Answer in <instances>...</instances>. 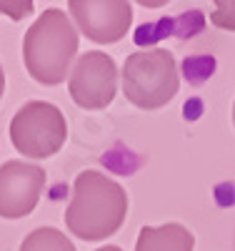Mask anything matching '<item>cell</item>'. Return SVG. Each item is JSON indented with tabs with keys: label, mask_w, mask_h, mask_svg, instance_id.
Segmentation results:
<instances>
[{
	"label": "cell",
	"mask_w": 235,
	"mask_h": 251,
	"mask_svg": "<svg viewBox=\"0 0 235 251\" xmlns=\"http://www.w3.org/2000/svg\"><path fill=\"white\" fill-rule=\"evenodd\" d=\"M98 251H123L120 246H103V249H98Z\"/></svg>",
	"instance_id": "obj_13"
},
{
	"label": "cell",
	"mask_w": 235,
	"mask_h": 251,
	"mask_svg": "<svg viewBox=\"0 0 235 251\" xmlns=\"http://www.w3.org/2000/svg\"><path fill=\"white\" fill-rule=\"evenodd\" d=\"M68 138V123L58 106L48 100H28L10 121V141L28 158L55 156Z\"/></svg>",
	"instance_id": "obj_4"
},
{
	"label": "cell",
	"mask_w": 235,
	"mask_h": 251,
	"mask_svg": "<svg viewBox=\"0 0 235 251\" xmlns=\"http://www.w3.org/2000/svg\"><path fill=\"white\" fill-rule=\"evenodd\" d=\"M68 10L75 30L100 46L123 40L133 25V5L125 0H70Z\"/></svg>",
	"instance_id": "obj_6"
},
{
	"label": "cell",
	"mask_w": 235,
	"mask_h": 251,
	"mask_svg": "<svg viewBox=\"0 0 235 251\" xmlns=\"http://www.w3.org/2000/svg\"><path fill=\"white\" fill-rule=\"evenodd\" d=\"M20 251H78V249L55 226H40L23 239Z\"/></svg>",
	"instance_id": "obj_9"
},
{
	"label": "cell",
	"mask_w": 235,
	"mask_h": 251,
	"mask_svg": "<svg viewBox=\"0 0 235 251\" xmlns=\"http://www.w3.org/2000/svg\"><path fill=\"white\" fill-rule=\"evenodd\" d=\"M3 91H5V73H3V66H0V98H3Z\"/></svg>",
	"instance_id": "obj_12"
},
{
	"label": "cell",
	"mask_w": 235,
	"mask_h": 251,
	"mask_svg": "<svg viewBox=\"0 0 235 251\" xmlns=\"http://www.w3.org/2000/svg\"><path fill=\"white\" fill-rule=\"evenodd\" d=\"M210 20H213V25L235 33V0H218L210 13Z\"/></svg>",
	"instance_id": "obj_10"
},
{
	"label": "cell",
	"mask_w": 235,
	"mask_h": 251,
	"mask_svg": "<svg viewBox=\"0 0 235 251\" xmlns=\"http://www.w3.org/2000/svg\"><path fill=\"white\" fill-rule=\"evenodd\" d=\"M0 10H3L5 15H10V18H23V15H28L30 10H33V3H20V5H13V3H0Z\"/></svg>",
	"instance_id": "obj_11"
},
{
	"label": "cell",
	"mask_w": 235,
	"mask_h": 251,
	"mask_svg": "<svg viewBox=\"0 0 235 251\" xmlns=\"http://www.w3.org/2000/svg\"><path fill=\"white\" fill-rule=\"evenodd\" d=\"M180 91V73L173 53L165 48L138 50L125 58L123 93L143 111L163 108Z\"/></svg>",
	"instance_id": "obj_3"
},
{
	"label": "cell",
	"mask_w": 235,
	"mask_h": 251,
	"mask_svg": "<svg viewBox=\"0 0 235 251\" xmlns=\"http://www.w3.org/2000/svg\"><path fill=\"white\" fill-rule=\"evenodd\" d=\"M128 214L125 188L100 171H80L73 183V199L65 211V226L83 241H103L123 226Z\"/></svg>",
	"instance_id": "obj_1"
},
{
	"label": "cell",
	"mask_w": 235,
	"mask_h": 251,
	"mask_svg": "<svg viewBox=\"0 0 235 251\" xmlns=\"http://www.w3.org/2000/svg\"><path fill=\"white\" fill-rule=\"evenodd\" d=\"M78 53V30L65 10L48 8L23 35V60L30 78L58 86L68 78Z\"/></svg>",
	"instance_id": "obj_2"
},
{
	"label": "cell",
	"mask_w": 235,
	"mask_h": 251,
	"mask_svg": "<svg viewBox=\"0 0 235 251\" xmlns=\"http://www.w3.org/2000/svg\"><path fill=\"white\" fill-rule=\"evenodd\" d=\"M45 169L30 161H5L0 166V216L23 219L40 201Z\"/></svg>",
	"instance_id": "obj_7"
},
{
	"label": "cell",
	"mask_w": 235,
	"mask_h": 251,
	"mask_svg": "<svg viewBox=\"0 0 235 251\" xmlns=\"http://www.w3.org/2000/svg\"><path fill=\"white\" fill-rule=\"evenodd\" d=\"M195 236L183 224L143 226L138 234L135 251H193Z\"/></svg>",
	"instance_id": "obj_8"
},
{
	"label": "cell",
	"mask_w": 235,
	"mask_h": 251,
	"mask_svg": "<svg viewBox=\"0 0 235 251\" xmlns=\"http://www.w3.org/2000/svg\"><path fill=\"white\" fill-rule=\"evenodd\" d=\"M233 123H235V103H233Z\"/></svg>",
	"instance_id": "obj_14"
},
{
	"label": "cell",
	"mask_w": 235,
	"mask_h": 251,
	"mask_svg": "<svg viewBox=\"0 0 235 251\" xmlns=\"http://www.w3.org/2000/svg\"><path fill=\"white\" fill-rule=\"evenodd\" d=\"M68 93L85 111L108 108L118 93V66L108 53H83L68 73Z\"/></svg>",
	"instance_id": "obj_5"
}]
</instances>
